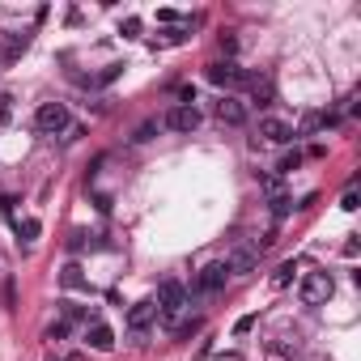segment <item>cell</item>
I'll use <instances>...</instances> for the list:
<instances>
[{"label": "cell", "instance_id": "cell-1", "mask_svg": "<svg viewBox=\"0 0 361 361\" xmlns=\"http://www.w3.org/2000/svg\"><path fill=\"white\" fill-rule=\"evenodd\" d=\"M157 319L166 323V327H175L179 319H183V310L191 306V298H187V289H183V281H175V276H166L162 285H157Z\"/></svg>", "mask_w": 361, "mask_h": 361}, {"label": "cell", "instance_id": "cell-2", "mask_svg": "<svg viewBox=\"0 0 361 361\" xmlns=\"http://www.w3.org/2000/svg\"><path fill=\"white\" fill-rule=\"evenodd\" d=\"M331 294H336V281H331V272H306V276H302V285H298V298H302V306H323Z\"/></svg>", "mask_w": 361, "mask_h": 361}, {"label": "cell", "instance_id": "cell-3", "mask_svg": "<svg viewBox=\"0 0 361 361\" xmlns=\"http://www.w3.org/2000/svg\"><path fill=\"white\" fill-rule=\"evenodd\" d=\"M68 107L64 102H43L39 107V115H34V128L43 132V136H60V132H68Z\"/></svg>", "mask_w": 361, "mask_h": 361}, {"label": "cell", "instance_id": "cell-4", "mask_svg": "<svg viewBox=\"0 0 361 361\" xmlns=\"http://www.w3.org/2000/svg\"><path fill=\"white\" fill-rule=\"evenodd\" d=\"M204 77L217 85V89H243L247 85V68H238L234 60H217L204 68Z\"/></svg>", "mask_w": 361, "mask_h": 361}, {"label": "cell", "instance_id": "cell-5", "mask_svg": "<svg viewBox=\"0 0 361 361\" xmlns=\"http://www.w3.org/2000/svg\"><path fill=\"white\" fill-rule=\"evenodd\" d=\"M226 281H230L226 263H204V268L196 272V298H217L226 289Z\"/></svg>", "mask_w": 361, "mask_h": 361}, {"label": "cell", "instance_id": "cell-6", "mask_svg": "<svg viewBox=\"0 0 361 361\" xmlns=\"http://www.w3.org/2000/svg\"><path fill=\"white\" fill-rule=\"evenodd\" d=\"M212 115L221 119V124H230V128H243L247 124V102L234 98V94H221V98L212 102Z\"/></svg>", "mask_w": 361, "mask_h": 361}, {"label": "cell", "instance_id": "cell-7", "mask_svg": "<svg viewBox=\"0 0 361 361\" xmlns=\"http://www.w3.org/2000/svg\"><path fill=\"white\" fill-rule=\"evenodd\" d=\"M153 319H157V302L153 298H140V302L128 306V331L132 336H144V331L153 327Z\"/></svg>", "mask_w": 361, "mask_h": 361}, {"label": "cell", "instance_id": "cell-8", "mask_svg": "<svg viewBox=\"0 0 361 361\" xmlns=\"http://www.w3.org/2000/svg\"><path fill=\"white\" fill-rule=\"evenodd\" d=\"M200 119H204V115H200V107H183V102H179V107L166 111L162 124L171 128V132H196V128H200Z\"/></svg>", "mask_w": 361, "mask_h": 361}, {"label": "cell", "instance_id": "cell-9", "mask_svg": "<svg viewBox=\"0 0 361 361\" xmlns=\"http://www.w3.org/2000/svg\"><path fill=\"white\" fill-rule=\"evenodd\" d=\"M30 30H21V34H9V30H0V64H17L21 52L30 47Z\"/></svg>", "mask_w": 361, "mask_h": 361}, {"label": "cell", "instance_id": "cell-10", "mask_svg": "<svg viewBox=\"0 0 361 361\" xmlns=\"http://www.w3.org/2000/svg\"><path fill=\"white\" fill-rule=\"evenodd\" d=\"M255 263H259V247H234L230 259H226V268H230V276H247Z\"/></svg>", "mask_w": 361, "mask_h": 361}, {"label": "cell", "instance_id": "cell-11", "mask_svg": "<svg viewBox=\"0 0 361 361\" xmlns=\"http://www.w3.org/2000/svg\"><path fill=\"white\" fill-rule=\"evenodd\" d=\"M259 136L263 140H268V144H289V140H294V128H289L285 124V119H259Z\"/></svg>", "mask_w": 361, "mask_h": 361}, {"label": "cell", "instance_id": "cell-12", "mask_svg": "<svg viewBox=\"0 0 361 361\" xmlns=\"http://www.w3.org/2000/svg\"><path fill=\"white\" fill-rule=\"evenodd\" d=\"M243 89H251V98H255L259 107H268L272 94H276V89H272V77H263V72H247V85H243Z\"/></svg>", "mask_w": 361, "mask_h": 361}, {"label": "cell", "instance_id": "cell-13", "mask_svg": "<svg viewBox=\"0 0 361 361\" xmlns=\"http://www.w3.org/2000/svg\"><path fill=\"white\" fill-rule=\"evenodd\" d=\"M85 340H89V349H98V353H111V349H115V331H111L107 323H89Z\"/></svg>", "mask_w": 361, "mask_h": 361}, {"label": "cell", "instance_id": "cell-14", "mask_svg": "<svg viewBox=\"0 0 361 361\" xmlns=\"http://www.w3.org/2000/svg\"><path fill=\"white\" fill-rule=\"evenodd\" d=\"M323 124H327V115H315V111H310V115H302V124H298L294 136H310V132H319Z\"/></svg>", "mask_w": 361, "mask_h": 361}, {"label": "cell", "instance_id": "cell-15", "mask_svg": "<svg viewBox=\"0 0 361 361\" xmlns=\"http://www.w3.org/2000/svg\"><path fill=\"white\" fill-rule=\"evenodd\" d=\"M60 281H64V289H85V276H81L77 263H68V268L60 272Z\"/></svg>", "mask_w": 361, "mask_h": 361}, {"label": "cell", "instance_id": "cell-16", "mask_svg": "<svg viewBox=\"0 0 361 361\" xmlns=\"http://www.w3.org/2000/svg\"><path fill=\"white\" fill-rule=\"evenodd\" d=\"M294 272H298V263H294V259H289V263H281V268L272 272V285H276V289H285L289 281H294Z\"/></svg>", "mask_w": 361, "mask_h": 361}, {"label": "cell", "instance_id": "cell-17", "mask_svg": "<svg viewBox=\"0 0 361 361\" xmlns=\"http://www.w3.org/2000/svg\"><path fill=\"white\" fill-rule=\"evenodd\" d=\"M289 212H294V200H289L285 191H281V196H272V217H276V221H285Z\"/></svg>", "mask_w": 361, "mask_h": 361}, {"label": "cell", "instance_id": "cell-18", "mask_svg": "<svg viewBox=\"0 0 361 361\" xmlns=\"http://www.w3.org/2000/svg\"><path fill=\"white\" fill-rule=\"evenodd\" d=\"M39 221H34V217H30V221H17V238H21V243H34V238H39Z\"/></svg>", "mask_w": 361, "mask_h": 361}, {"label": "cell", "instance_id": "cell-19", "mask_svg": "<svg viewBox=\"0 0 361 361\" xmlns=\"http://www.w3.org/2000/svg\"><path fill=\"white\" fill-rule=\"evenodd\" d=\"M157 128H162L157 119H144V124L136 128V136H132V140H136V144H144V140H153V132H157Z\"/></svg>", "mask_w": 361, "mask_h": 361}, {"label": "cell", "instance_id": "cell-20", "mask_svg": "<svg viewBox=\"0 0 361 361\" xmlns=\"http://www.w3.org/2000/svg\"><path fill=\"white\" fill-rule=\"evenodd\" d=\"M298 166H302V153L294 149V153H285V157H281V166H276V171H281V175H294Z\"/></svg>", "mask_w": 361, "mask_h": 361}, {"label": "cell", "instance_id": "cell-21", "mask_svg": "<svg viewBox=\"0 0 361 361\" xmlns=\"http://www.w3.org/2000/svg\"><path fill=\"white\" fill-rule=\"evenodd\" d=\"M119 72H124V64H107V68L98 72V77H94V85H111V81L119 77Z\"/></svg>", "mask_w": 361, "mask_h": 361}, {"label": "cell", "instance_id": "cell-22", "mask_svg": "<svg viewBox=\"0 0 361 361\" xmlns=\"http://www.w3.org/2000/svg\"><path fill=\"white\" fill-rule=\"evenodd\" d=\"M259 183H263L268 196H281V175H259Z\"/></svg>", "mask_w": 361, "mask_h": 361}, {"label": "cell", "instance_id": "cell-23", "mask_svg": "<svg viewBox=\"0 0 361 361\" xmlns=\"http://www.w3.org/2000/svg\"><path fill=\"white\" fill-rule=\"evenodd\" d=\"M9 119H13V98H9V94H0V124H9Z\"/></svg>", "mask_w": 361, "mask_h": 361}, {"label": "cell", "instance_id": "cell-24", "mask_svg": "<svg viewBox=\"0 0 361 361\" xmlns=\"http://www.w3.org/2000/svg\"><path fill=\"white\" fill-rule=\"evenodd\" d=\"M221 52H226V60H234V52H238V39H234L230 30L221 34Z\"/></svg>", "mask_w": 361, "mask_h": 361}, {"label": "cell", "instance_id": "cell-25", "mask_svg": "<svg viewBox=\"0 0 361 361\" xmlns=\"http://www.w3.org/2000/svg\"><path fill=\"white\" fill-rule=\"evenodd\" d=\"M340 208H344V212H353V208H357V183H349V191H344V200H340Z\"/></svg>", "mask_w": 361, "mask_h": 361}, {"label": "cell", "instance_id": "cell-26", "mask_svg": "<svg viewBox=\"0 0 361 361\" xmlns=\"http://www.w3.org/2000/svg\"><path fill=\"white\" fill-rule=\"evenodd\" d=\"M60 336H68V319H60V323L47 327V340H60Z\"/></svg>", "mask_w": 361, "mask_h": 361}, {"label": "cell", "instance_id": "cell-27", "mask_svg": "<svg viewBox=\"0 0 361 361\" xmlns=\"http://www.w3.org/2000/svg\"><path fill=\"white\" fill-rule=\"evenodd\" d=\"M136 34H140V17H128L124 21V39H136Z\"/></svg>", "mask_w": 361, "mask_h": 361}, {"label": "cell", "instance_id": "cell-28", "mask_svg": "<svg viewBox=\"0 0 361 361\" xmlns=\"http://www.w3.org/2000/svg\"><path fill=\"white\" fill-rule=\"evenodd\" d=\"M251 327H255V315H243V319H238V323H234V331H238V336H247Z\"/></svg>", "mask_w": 361, "mask_h": 361}, {"label": "cell", "instance_id": "cell-29", "mask_svg": "<svg viewBox=\"0 0 361 361\" xmlns=\"http://www.w3.org/2000/svg\"><path fill=\"white\" fill-rule=\"evenodd\" d=\"M221 361H243V357H238V353H230V357H221Z\"/></svg>", "mask_w": 361, "mask_h": 361}]
</instances>
